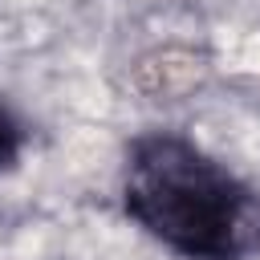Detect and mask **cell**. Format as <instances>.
I'll return each mask as SVG.
<instances>
[{
  "mask_svg": "<svg viewBox=\"0 0 260 260\" xmlns=\"http://www.w3.org/2000/svg\"><path fill=\"white\" fill-rule=\"evenodd\" d=\"M126 219L179 260L260 256V187L183 130H142L122 150Z\"/></svg>",
  "mask_w": 260,
  "mask_h": 260,
  "instance_id": "6da1fadb",
  "label": "cell"
},
{
  "mask_svg": "<svg viewBox=\"0 0 260 260\" xmlns=\"http://www.w3.org/2000/svg\"><path fill=\"white\" fill-rule=\"evenodd\" d=\"M28 122L0 98V175H12L28 150Z\"/></svg>",
  "mask_w": 260,
  "mask_h": 260,
  "instance_id": "7a4b0ae2",
  "label": "cell"
}]
</instances>
